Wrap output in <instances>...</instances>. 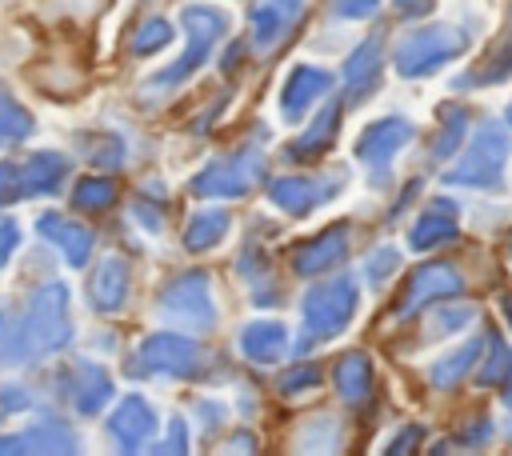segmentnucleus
I'll use <instances>...</instances> for the list:
<instances>
[{"label": "nucleus", "instance_id": "nucleus-9", "mask_svg": "<svg viewBox=\"0 0 512 456\" xmlns=\"http://www.w3.org/2000/svg\"><path fill=\"white\" fill-rule=\"evenodd\" d=\"M460 288H464V280L456 276L452 264H428V268H420V272L408 276V288H404L396 312H400V316H412V312H420L424 304H432V300H440V296H452V292H460Z\"/></svg>", "mask_w": 512, "mask_h": 456}, {"label": "nucleus", "instance_id": "nucleus-40", "mask_svg": "<svg viewBox=\"0 0 512 456\" xmlns=\"http://www.w3.org/2000/svg\"><path fill=\"white\" fill-rule=\"evenodd\" d=\"M432 8V0H396V12L400 16H424Z\"/></svg>", "mask_w": 512, "mask_h": 456}, {"label": "nucleus", "instance_id": "nucleus-3", "mask_svg": "<svg viewBox=\"0 0 512 456\" xmlns=\"http://www.w3.org/2000/svg\"><path fill=\"white\" fill-rule=\"evenodd\" d=\"M224 28H228V16H224L220 8H208V4H188V8H184V32H188L184 56H180L172 68H164L160 76H152V84H156V88H172L176 80L192 76V72H196V68L208 60V52H212V44L224 36Z\"/></svg>", "mask_w": 512, "mask_h": 456}, {"label": "nucleus", "instance_id": "nucleus-26", "mask_svg": "<svg viewBox=\"0 0 512 456\" xmlns=\"http://www.w3.org/2000/svg\"><path fill=\"white\" fill-rule=\"evenodd\" d=\"M336 128H340V104H328L316 120H312V128L292 144V152L288 156H316V152H324L328 144H332V136H336Z\"/></svg>", "mask_w": 512, "mask_h": 456}, {"label": "nucleus", "instance_id": "nucleus-15", "mask_svg": "<svg viewBox=\"0 0 512 456\" xmlns=\"http://www.w3.org/2000/svg\"><path fill=\"white\" fill-rule=\"evenodd\" d=\"M344 248H348V228H344V224H340V228H328V232H320L312 244H304V248L292 256V268H296L300 276L328 272V268L344 256Z\"/></svg>", "mask_w": 512, "mask_h": 456}, {"label": "nucleus", "instance_id": "nucleus-23", "mask_svg": "<svg viewBox=\"0 0 512 456\" xmlns=\"http://www.w3.org/2000/svg\"><path fill=\"white\" fill-rule=\"evenodd\" d=\"M296 12H300V8H292V4L264 0V4L252 12V44H256V48H272V44H280V36L292 28Z\"/></svg>", "mask_w": 512, "mask_h": 456}, {"label": "nucleus", "instance_id": "nucleus-7", "mask_svg": "<svg viewBox=\"0 0 512 456\" xmlns=\"http://www.w3.org/2000/svg\"><path fill=\"white\" fill-rule=\"evenodd\" d=\"M160 312L172 316L176 324H188V328H208L212 324V296H208V280L200 272H188L180 280H172L164 292H160Z\"/></svg>", "mask_w": 512, "mask_h": 456}, {"label": "nucleus", "instance_id": "nucleus-20", "mask_svg": "<svg viewBox=\"0 0 512 456\" xmlns=\"http://www.w3.org/2000/svg\"><path fill=\"white\" fill-rule=\"evenodd\" d=\"M240 348H244L248 360H256V364H272V360L284 356V348H288V332H284L276 320H252V324L240 332Z\"/></svg>", "mask_w": 512, "mask_h": 456}, {"label": "nucleus", "instance_id": "nucleus-19", "mask_svg": "<svg viewBox=\"0 0 512 456\" xmlns=\"http://www.w3.org/2000/svg\"><path fill=\"white\" fill-rule=\"evenodd\" d=\"M332 384L344 404H360L372 392V360L364 352H344L332 368Z\"/></svg>", "mask_w": 512, "mask_h": 456}, {"label": "nucleus", "instance_id": "nucleus-16", "mask_svg": "<svg viewBox=\"0 0 512 456\" xmlns=\"http://www.w3.org/2000/svg\"><path fill=\"white\" fill-rule=\"evenodd\" d=\"M336 192V184H320V180H304V176H288L268 184L272 204H280L284 212H312L316 204H324Z\"/></svg>", "mask_w": 512, "mask_h": 456}, {"label": "nucleus", "instance_id": "nucleus-25", "mask_svg": "<svg viewBox=\"0 0 512 456\" xmlns=\"http://www.w3.org/2000/svg\"><path fill=\"white\" fill-rule=\"evenodd\" d=\"M32 344H28V328H24V312H0V360L4 364H24L32 360Z\"/></svg>", "mask_w": 512, "mask_h": 456}, {"label": "nucleus", "instance_id": "nucleus-29", "mask_svg": "<svg viewBox=\"0 0 512 456\" xmlns=\"http://www.w3.org/2000/svg\"><path fill=\"white\" fill-rule=\"evenodd\" d=\"M464 128H468V116L456 112V108H444L440 128H436V136H432V156H452V152L464 144Z\"/></svg>", "mask_w": 512, "mask_h": 456}, {"label": "nucleus", "instance_id": "nucleus-30", "mask_svg": "<svg viewBox=\"0 0 512 456\" xmlns=\"http://www.w3.org/2000/svg\"><path fill=\"white\" fill-rule=\"evenodd\" d=\"M72 200H76L80 212H100V208H108V204L116 200V180H108V176L80 180L76 192H72Z\"/></svg>", "mask_w": 512, "mask_h": 456}, {"label": "nucleus", "instance_id": "nucleus-8", "mask_svg": "<svg viewBox=\"0 0 512 456\" xmlns=\"http://www.w3.org/2000/svg\"><path fill=\"white\" fill-rule=\"evenodd\" d=\"M136 364H140L144 372L196 376V368H200V344L188 340V336H168V332H160V336H152V340L140 344Z\"/></svg>", "mask_w": 512, "mask_h": 456}, {"label": "nucleus", "instance_id": "nucleus-28", "mask_svg": "<svg viewBox=\"0 0 512 456\" xmlns=\"http://www.w3.org/2000/svg\"><path fill=\"white\" fill-rule=\"evenodd\" d=\"M20 436H24V452H72L76 448L72 432L60 420H40L36 428H28Z\"/></svg>", "mask_w": 512, "mask_h": 456}, {"label": "nucleus", "instance_id": "nucleus-5", "mask_svg": "<svg viewBox=\"0 0 512 456\" xmlns=\"http://www.w3.org/2000/svg\"><path fill=\"white\" fill-rule=\"evenodd\" d=\"M504 160H508V132H504L496 120H488V124L476 128L472 144L464 148V156H460V164L448 172V180H452V184H468V188H488V184L500 180Z\"/></svg>", "mask_w": 512, "mask_h": 456}, {"label": "nucleus", "instance_id": "nucleus-21", "mask_svg": "<svg viewBox=\"0 0 512 456\" xmlns=\"http://www.w3.org/2000/svg\"><path fill=\"white\" fill-rule=\"evenodd\" d=\"M380 76V36H372L368 44H360L348 64H344V84H348V100H360L364 92H372Z\"/></svg>", "mask_w": 512, "mask_h": 456}, {"label": "nucleus", "instance_id": "nucleus-6", "mask_svg": "<svg viewBox=\"0 0 512 456\" xmlns=\"http://www.w3.org/2000/svg\"><path fill=\"white\" fill-rule=\"evenodd\" d=\"M264 172V160L256 148H244V152H232L224 160H212L200 176H196V192L200 196H244L252 188V180H260Z\"/></svg>", "mask_w": 512, "mask_h": 456}, {"label": "nucleus", "instance_id": "nucleus-37", "mask_svg": "<svg viewBox=\"0 0 512 456\" xmlns=\"http://www.w3.org/2000/svg\"><path fill=\"white\" fill-rule=\"evenodd\" d=\"M376 4H380V0H332V12H336V16L356 20V16H368Z\"/></svg>", "mask_w": 512, "mask_h": 456}, {"label": "nucleus", "instance_id": "nucleus-4", "mask_svg": "<svg viewBox=\"0 0 512 456\" xmlns=\"http://www.w3.org/2000/svg\"><path fill=\"white\" fill-rule=\"evenodd\" d=\"M352 312H356V280L348 276H328L304 296V328L312 340L344 332Z\"/></svg>", "mask_w": 512, "mask_h": 456}, {"label": "nucleus", "instance_id": "nucleus-43", "mask_svg": "<svg viewBox=\"0 0 512 456\" xmlns=\"http://www.w3.org/2000/svg\"><path fill=\"white\" fill-rule=\"evenodd\" d=\"M508 408H512V388H508Z\"/></svg>", "mask_w": 512, "mask_h": 456}, {"label": "nucleus", "instance_id": "nucleus-22", "mask_svg": "<svg viewBox=\"0 0 512 456\" xmlns=\"http://www.w3.org/2000/svg\"><path fill=\"white\" fill-rule=\"evenodd\" d=\"M68 172V160L60 152H36L20 164V192H52Z\"/></svg>", "mask_w": 512, "mask_h": 456}, {"label": "nucleus", "instance_id": "nucleus-24", "mask_svg": "<svg viewBox=\"0 0 512 456\" xmlns=\"http://www.w3.org/2000/svg\"><path fill=\"white\" fill-rule=\"evenodd\" d=\"M484 340H488V336H476V340L460 344L452 356H444L440 364H432V384H436V388H452L456 380H464V372H472V368H476V356H480Z\"/></svg>", "mask_w": 512, "mask_h": 456}, {"label": "nucleus", "instance_id": "nucleus-31", "mask_svg": "<svg viewBox=\"0 0 512 456\" xmlns=\"http://www.w3.org/2000/svg\"><path fill=\"white\" fill-rule=\"evenodd\" d=\"M28 132H32L28 112H24L8 92H0V140H20V136H28Z\"/></svg>", "mask_w": 512, "mask_h": 456}, {"label": "nucleus", "instance_id": "nucleus-33", "mask_svg": "<svg viewBox=\"0 0 512 456\" xmlns=\"http://www.w3.org/2000/svg\"><path fill=\"white\" fill-rule=\"evenodd\" d=\"M508 360H512V352H508V348L500 344V336H496V344H492V360L480 368V384H500V380H504Z\"/></svg>", "mask_w": 512, "mask_h": 456}, {"label": "nucleus", "instance_id": "nucleus-35", "mask_svg": "<svg viewBox=\"0 0 512 456\" xmlns=\"http://www.w3.org/2000/svg\"><path fill=\"white\" fill-rule=\"evenodd\" d=\"M316 380H320V372H316L312 364H304V368H292V376H284L280 388H284V392H300V388H312Z\"/></svg>", "mask_w": 512, "mask_h": 456}, {"label": "nucleus", "instance_id": "nucleus-12", "mask_svg": "<svg viewBox=\"0 0 512 456\" xmlns=\"http://www.w3.org/2000/svg\"><path fill=\"white\" fill-rule=\"evenodd\" d=\"M328 84H332V76H328L324 68H312V64L292 68V76H288V84H284V92H280V112H284V120H300V116L328 92Z\"/></svg>", "mask_w": 512, "mask_h": 456}, {"label": "nucleus", "instance_id": "nucleus-42", "mask_svg": "<svg viewBox=\"0 0 512 456\" xmlns=\"http://www.w3.org/2000/svg\"><path fill=\"white\" fill-rule=\"evenodd\" d=\"M280 4H292V8H300V4H304V0H280Z\"/></svg>", "mask_w": 512, "mask_h": 456}, {"label": "nucleus", "instance_id": "nucleus-36", "mask_svg": "<svg viewBox=\"0 0 512 456\" xmlns=\"http://www.w3.org/2000/svg\"><path fill=\"white\" fill-rule=\"evenodd\" d=\"M16 196H20V168L0 164V204H8V200H16Z\"/></svg>", "mask_w": 512, "mask_h": 456}, {"label": "nucleus", "instance_id": "nucleus-45", "mask_svg": "<svg viewBox=\"0 0 512 456\" xmlns=\"http://www.w3.org/2000/svg\"><path fill=\"white\" fill-rule=\"evenodd\" d=\"M508 320H512V304H508Z\"/></svg>", "mask_w": 512, "mask_h": 456}, {"label": "nucleus", "instance_id": "nucleus-11", "mask_svg": "<svg viewBox=\"0 0 512 456\" xmlns=\"http://www.w3.org/2000/svg\"><path fill=\"white\" fill-rule=\"evenodd\" d=\"M108 432L116 436V444L124 452H136L144 448L152 436H156V412L140 400V396H128L112 416H108Z\"/></svg>", "mask_w": 512, "mask_h": 456}, {"label": "nucleus", "instance_id": "nucleus-2", "mask_svg": "<svg viewBox=\"0 0 512 456\" xmlns=\"http://www.w3.org/2000/svg\"><path fill=\"white\" fill-rule=\"evenodd\" d=\"M24 328H28V344L36 356L44 352H60L72 340V312H68V288L64 284H44L36 288L28 312H24Z\"/></svg>", "mask_w": 512, "mask_h": 456}, {"label": "nucleus", "instance_id": "nucleus-34", "mask_svg": "<svg viewBox=\"0 0 512 456\" xmlns=\"http://www.w3.org/2000/svg\"><path fill=\"white\" fill-rule=\"evenodd\" d=\"M396 264H400V256H396L392 248H380V252H372V256H368V264H364V272H368L372 280H384V276H388V272H392Z\"/></svg>", "mask_w": 512, "mask_h": 456}, {"label": "nucleus", "instance_id": "nucleus-32", "mask_svg": "<svg viewBox=\"0 0 512 456\" xmlns=\"http://www.w3.org/2000/svg\"><path fill=\"white\" fill-rule=\"evenodd\" d=\"M172 40V28H168V20H144L140 28H136V36H132V52L136 56H144V52H156V48H164Z\"/></svg>", "mask_w": 512, "mask_h": 456}, {"label": "nucleus", "instance_id": "nucleus-1", "mask_svg": "<svg viewBox=\"0 0 512 456\" xmlns=\"http://www.w3.org/2000/svg\"><path fill=\"white\" fill-rule=\"evenodd\" d=\"M468 32L456 24H424L416 32H408L396 44V72L400 76H428L432 68L448 64L456 52H464Z\"/></svg>", "mask_w": 512, "mask_h": 456}, {"label": "nucleus", "instance_id": "nucleus-17", "mask_svg": "<svg viewBox=\"0 0 512 456\" xmlns=\"http://www.w3.org/2000/svg\"><path fill=\"white\" fill-rule=\"evenodd\" d=\"M456 240V208L448 204V200H436L416 224H412V232H408V244L412 248H436V244H452Z\"/></svg>", "mask_w": 512, "mask_h": 456}, {"label": "nucleus", "instance_id": "nucleus-14", "mask_svg": "<svg viewBox=\"0 0 512 456\" xmlns=\"http://www.w3.org/2000/svg\"><path fill=\"white\" fill-rule=\"evenodd\" d=\"M40 236H48V244H56L60 252H64V260L68 264H84L88 260V252H92V232L80 224V220H68V216H56V212H48V216H40Z\"/></svg>", "mask_w": 512, "mask_h": 456}, {"label": "nucleus", "instance_id": "nucleus-27", "mask_svg": "<svg viewBox=\"0 0 512 456\" xmlns=\"http://www.w3.org/2000/svg\"><path fill=\"white\" fill-rule=\"evenodd\" d=\"M224 232H228V212L208 208V212H196V216H192V224L184 228V244H188L192 252H204V248L220 244Z\"/></svg>", "mask_w": 512, "mask_h": 456}, {"label": "nucleus", "instance_id": "nucleus-41", "mask_svg": "<svg viewBox=\"0 0 512 456\" xmlns=\"http://www.w3.org/2000/svg\"><path fill=\"white\" fill-rule=\"evenodd\" d=\"M400 436H404V440H392V444H388V452H408V448H412V444L420 440V428L412 424V428H404Z\"/></svg>", "mask_w": 512, "mask_h": 456}, {"label": "nucleus", "instance_id": "nucleus-44", "mask_svg": "<svg viewBox=\"0 0 512 456\" xmlns=\"http://www.w3.org/2000/svg\"><path fill=\"white\" fill-rule=\"evenodd\" d=\"M508 124H512V104H508Z\"/></svg>", "mask_w": 512, "mask_h": 456}, {"label": "nucleus", "instance_id": "nucleus-13", "mask_svg": "<svg viewBox=\"0 0 512 456\" xmlns=\"http://www.w3.org/2000/svg\"><path fill=\"white\" fill-rule=\"evenodd\" d=\"M128 296V260L124 256H104L88 280V300L96 312H116Z\"/></svg>", "mask_w": 512, "mask_h": 456}, {"label": "nucleus", "instance_id": "nucleus-18", "mask_svg": "<svg viewBox=\"0 0 512 456\" xmlns=\"http://www.w3.org/2000/svg\"><path fill=\"white\" fill-rule=\"evenodd\" d=\"M108 400H112V376L96 364H76L72 368V404H76V412L92 416Z\"/></svg>", "mask_w": 512, "mask_h": 456}, {"label": "nucleus", "instance_id": "nucleus-39", "mask_svg": "<svg viewBox=\"0 0 512 456\" xmlns=\"http://www.w3.org/2000/svg\"><path fill=\"white\" fill-rule=\"evenodd\" d=\"M16 240H20V228L12 224V220H4L0 224V264L12 256V248H16Z\"/></svg>", "mask_w": 512, "mask_h": 456}, {"label": "nucleus", "instance_id": "nucleus-10", "mask_svg": "<svg viewBox=\"0 0 512 456\" xmlns=\"http://www.w3.org/2000/svg\"><path fill=\"white\" fill-rule=\"evenodd\" d=\"M408 140H412V124L400 120V116H388V120H376V124L364 128L356 156H360L368 168H384Z\"/></svg>", "mask_w": 512, "mask_h": 456}, {"label": "nucleus", "instance_id": "nucleus-38", "mask_svg": "<svg viewBox=\"0 0 512 456\" xmlns=\"http://www.w3.org/2000/svg\"><path fill=\"white\" fill-rule=\"evenodd\" d=\"M472 320V308H456V312H448L436 328H432V336H444V332H452V328H460V324H468Z\"/></svg>", "mask_w": 512, "mask_h": 456}]
</instances>
